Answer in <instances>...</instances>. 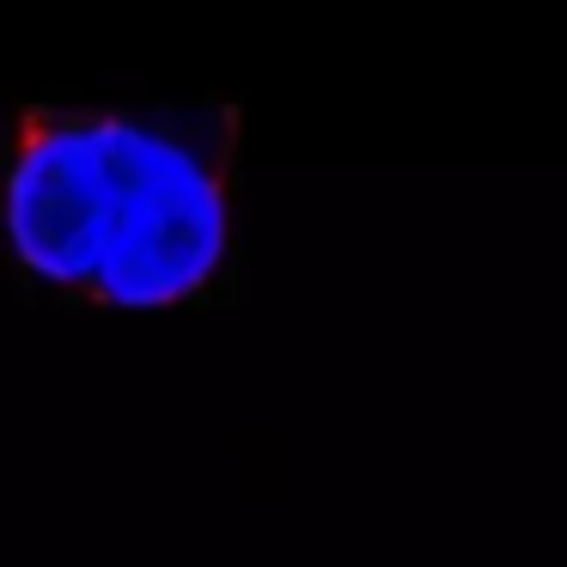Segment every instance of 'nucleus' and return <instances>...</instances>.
Wrapping results in <instances>:
<instances>
[{"label": "nucleus", "instance_id": "nucleus-1", "mask_svg": "<svg viewBox=\"0 0 567 567\" xmlns=\"http://www.w3.org/2000/svg\"><path fill=\"white\" fill-rule=\"evenodd\" d=\"M238 99L25 104L0 226L31 287L99 311L208 306L238 287Z\"/></svg>", "mask_w": 567, "mask_h": 567}]
</instances>
